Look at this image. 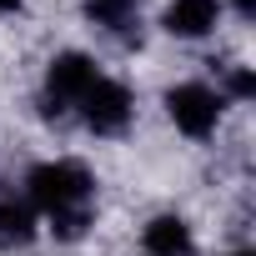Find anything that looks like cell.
Segmentation results:
<instances>
[{
    "mask_svg": "<svg viewBox=\"0 0 256 256\" xmlns=\"http://www.w3.org/2000/svg\"><path fill=\"white\" fill-rule=\"evenodd\" d=\"M26 186H30V201L50 216V226H56L60 241L86 236L96 181H90V171H86L80 161H46V166H36V171L26 176Z\"/></svg>",
    "mask_w": 256,
    "mask_h": 256,
    "instance_id": "1",
    "label": "cell"
},
{
    "mask_svg": "<svg viewBox=\"0 0 256 256\" xmlns=\"http://www.w3.org/2000/svg\"><path fill=\"white\" fill-rule=\"evenodd\" d=\"M76 106H80V116H86V126H90L96 136H120L126 126H131V110H136L131 90H126L120 80H106V76H96L90 90Z\"/></svg>",
    "mask_w": 256,
    "mask_h": 256,
    "instance_id": "2",
    "label": "cell"
},
{
    "mask_svg": "<svg viewBox=\"0 0 256 256\" xmlns=\"http://www.w3.org/2000/svg\"><path fill=\"white\" fill-rule=\"evenodd\" d=\"M166 110H171V120H176V131H186V136H196V141H206L211 131H216V120H221V96L211 90V86H171L166 90Z\"/></svg>",
    "mask_w": 256,
    "mask_h": 256,
    "instance_id": "3",
    "label": "cell"
},
{
    "mask_svg": "<svg viewBox=\"0 0 256 256\" xmlns=\"http://www.w3.org/2000/svg\"><path fill=\"white\" fill-rule=\"evenodd\" d=\"M96 80V60L80 56V50H66L50 60L46 70V116H66V106H76Z\"/></svg>",
    "mask_w": 256,
    "mask_h": 256,
    "instance_id": "4",
    "label": "cell"
},
{
    "mask_svg": "<svg viewBox=\"0 0 256 256\" xmlns=\"http://www.w3.org/2000/svg\"><path fill=\"white\" fill-rule=\"evenodd\" d=\"M216 16H221V0H171L161 26L171 36H181V40H196V36H206L216 26Z\"/></svg>",
    "mask_w": 256,
    "mask_h": 256,
    "instance_id": "5",
    "label": "cell"
},
{
    "mask_svg": "<svg viewBox=\"0 0 256 256\" xmlns=\"http://www.w3.org/2000/svg\"><path fill=\"white\" fill-rule=\"evenodd\" d=\"M146 251L151 256H196V236L181 216H151L146 221Z\"/></svg>",
    "mask_w": 256,
    "mask_h": 256,
    "instance_id": "6",
    "label": "cell"
},
{
    "mask_svg": "<svg viewBox=\"0 0 256 256\" xmlns=\"http://www.w3.org/2000/svg\"><path fill=\"white\" fill-rule=\"evenodd\" d=\"M30 236H36V206L6 196V201H0V251L30 246Z\"/></svg>",
    "mask_w": 256,
    "mask_h": 256,
    "instance_id": "7",
    "label": "cell"
},
{
    "mask_svg": "<svg viewBox=\"0 0 256 256\" xmlns=\"http://www.w3.org/2000/svg\"><path fill=\"white\" fill-rule=\"evenodd\" d=\"M86 16L116 40H136V0H86Z\"/></svg>",
    "mask_w": 256,
    "mask_h": 256,
    "instance_id": "8",
    "label": "cell"
},
{
    "mask_svg": "<svg viewBox=\"0 0 256 256\" xmlns=\"http://www.w3.org/2000/svg\"><path fill=\"white\" fill-rule=\"evenodd\" d=\"M251 90H256V80H251L246 70H236V76H231V96H251Z\"/></svg>",
    "mask_w": 256,
    "mask_h": 256,
    "instance_id": "9",
    "label": "cell"
},
{
    "mask_svg": "<svg viewBox=\"0 0 256 256\" xmlns=\"http://www.w3.org/2000/svg\"><path fill=\"white\" fill-rule=\"evenodd\" d=\"M236 10L241 16H256V0H236Z\"/></svg>",
    "mask_w": 256,
    "mask_h": 256,
    "instance_id": "10",
    "label": "cell"
},
{
    "mask_svg": "<svg viewBox=\"0 0 256 256\" xmlns=\"http://www.w3.org/2000/svg\"><path fill=\"white\" fill-rule=\"evenodd\" d=\"M10 10H20V0H0V16H10Z\"/></svg>",
    "mask_w": 256,
    "mask_h": 256,
    "instance_id": "11",
    "label": "cell"
},
{
    "mask_svg": "<svg viewBox=\"0 0 256 256\" xmlns=\"http://www.w3.org/2000/svg\"><path fill=\"white\" fill-rule=\"evenodd\" d=\"M236 256H251V251H236Z\"/></svg>",
    "mask_w": 256,
    "mask_h": 256,
    "instance_id": "12",
    "label": "cell"
}]
</instances>
